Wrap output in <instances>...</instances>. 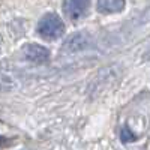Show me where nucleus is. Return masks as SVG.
I'll use <instances>...</instances> for the list:
<instances>
[{
    "label": "nucleus",
    "instance_id": "5",
    "mask_svg": "<svg viewBox=\"0 0 150 150\" xmlns=\"http://www.w3.org/2000/svg\"><path fill=\"white\" fill-rule=\"evenodd\" d=\"M126 6V0H98V11L102 14H119Z\"/></svg>",
    "mask_w": 150,
    "mask_h": 150
},
{
    "label": "nucleus",
    "instance_id": "8",
    "mask_svg": "<svg viewBox=\"0 0 150 150\" xmlns=\"http://www.w3.org/2000/svg\"><path fill=\"white\" fill-rule=\"evenodd\" d=\"M0 45H2V36H0Z\"/></svg>",
    "mask_w": 150,
    "mask_h": 150
},
{
    "label": "nucleus",
    "instance_id": "1",
    "mask_svg": "<svg viewBox=\"0 0 150 150\" xmlns=\"http://www.w3.org/2000/svg\"><path fill=\"white\" fill-rule=\"evenodd\" d=\"M36 30H38V33H39V36L44 38V39L56 41V39H59V38L63 36V33H65V23L62 21V18L57 14L48 12V14H45L39 20Z\"/></svg>",
    "mask_w": 150,
    "mask_h": 150
},
{
    "label": "nucleus",
    "instance_id": "4",
    "mask_svg": "<svg viewBox=\"0 0 150 150\" xmlns=\"http://www.w3.org/2000/svg\"><path fill=\"white\" fill-rule=\"evenodd\" d=\"M89 45H90V38L84 32H80L68 38V41L65 42V47H63V51L77 53V51H81V50L89 48Z\"/></svg>",
    "mask_w": 150,
    "mask_h": 150
},
{
    "label": "nucleus",
    "instance_id": "3",
    "mask_svg": "<svg viewBox=\"0 0 150 150\" xmlns=\"http://www.w3.org/2000/svg\"><path fill=\"white\" fill-rule=\"evenodd\" d=\"M23 56L33 63H45L50 59V51L38 44H26L23 47Z\"/></svg>",
    "mask_w": 150,
    "mask_h": 150
},
{
    "label": "nucleus",
    "instance_id": "7",
    "mask_svg": "<svg viewBox=\"0 0 150 150\" xmlns=\"http://www.w3.org/2000/svg\"><path fill=\"white\" fill-rule=\"evenodd\" d=\"M8 144H11V140L6 138V137L0 135V147H5V146H8Z\"/></svg>",
    "mask_w": 150,
    "mask_h": 150
},
{
    "label": "nucleus",
    "instance_id": "6",
    "mask_svg": "<svg viewBox=\"0 0 150 150\" xmlns=\"http://www.w3.org/2000/svg\"><path fill=\"white\" fill-rule=\"evenodd\" d=\"M120 138L123 143H131V141H135L137 140V135L126 126V128H123L122 129V134H120Z\"/></svg>",
    "mask_w": 150,
    "mask_h": 150
},
{
    "label": "nucleus",
    "instance_id": "2",
    "mask_svg": "<svg viewBox=\"0 0 150 150\" xmlns=\"http://www.w3.org/2000/svg\"><path fill=\"white\" fill-rule=\"evenodd\" d=\"M90 11V0H63V12L71 21L86 17Z\"/></svg>",
    "mask_w": 150,
    "mask_h": 150
}]
</instances>
